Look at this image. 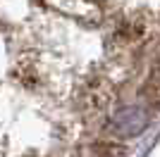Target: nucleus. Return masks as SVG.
Returning <instances> with one entry per match:
<instances>
[{"label":"nucleus","mask_w":160,"mask_h":157,"mask_svg":"<svg viewBox=\"0 0 160 157\" xmlns=\"http://www.w3.org/2000/svg\"><path fill=\"white\" fill-rule=\"evenodd\" d=\"M148 124V114L143 107H136V105H132V107H124V110L115 112V117L110 119V126H112V131L117 133V136H139L141 131L146 129Z\"/></svg>","instance_id":"f257e3e1"}]
</instances>
